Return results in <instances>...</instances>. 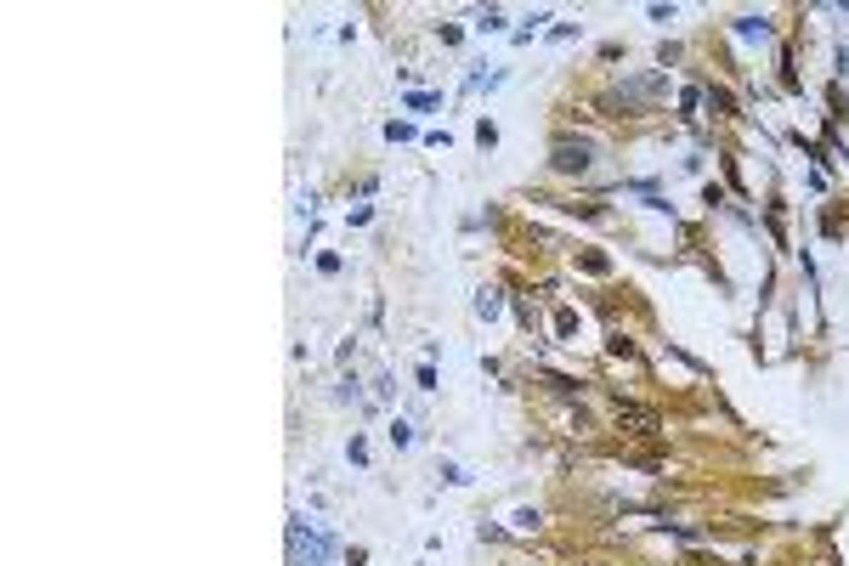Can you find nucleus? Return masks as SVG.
<instances>
[{"label":"nucleus","mask_w":849,"mask_h":566,"mask_svg":"<svg viewBox=\"0 0 849 566\" xmlns=\"http://www.w3.org/2000/svg\"><path fill=\"white\" fill-rule=\"evenodd\" d=\"M510 527H516V532H533V527H538V510H527V504H521V510L510 515Z\"/></svg>","instance_id":"6"},{"label":"nucleus","mask_w":849,"mask_h":566,"mask_svg":"<svg viewBox=\"0 0 849 566\" xmlns=\"http://www.w3.org/2000/svg\"><path fill=\"white\" fill-rule=\"evenodd\" d=\"M289 550H295V566H323L334 555V538L328 532H311L306 515H289Z\"/></svg>","instance_id":"1"},{"label":"nucleus","mask_w":849,"mask_h":566,"mask_svg":"<svg viewBox=\"0 0 849 566\" xmlns=\"http://www.w3.org/2000/svg\"><path fill=\"white\" fill-rule=\"evenodd\" d=\"M442 476H448L453 487H464V482H470V470H464V465H442Z\"/></svg>","instance_id":"10"},{"label":"nucleus","mask_w":849,"mask_h":566,"mask_svg":"<svg viewBox=\"0 0 849 566\" xmlns=\"http://www.w3.org/2000/svg\"><path fill=\"white\" fill-rule=\"evenodd\" d=\"M589 164H595V142H583V136L578 142H555V170L572 176V170H589Z\"/></svg>","instance_id":"2"},{"label":"nucleus","mask_w":849,"mask_h":566,"mask_svg":"<svg viewBox=\"0 0 849 566\" xmlns=\"http://www.w3.org/2000/svg\"><path fill=\"white\" fill-rule=\"evenodd\" d=\"M736 34H748V40L759 34V40H770V23H765V17H736Z\"/></svg>","instance_id":"3"},{"label":"nucleus","mask_w":849,"mask_h":566,"mask_svg":"<svg viewBox=\"0 0 849 566\" xmlns=\"http://www.w3.org/2000/svg\"><path fill=\"white\" fill-rule=\"evenodd\" d=\"M476 29H487V34H498V29H504V11H481V23H476Z\"/></svg>","instance_id":"7"},{"label":"nucleus","mask_w":849,"mask_h":566,"mask_svg":"<svg viewBox=\"0 0 849 566\" xmlns=\"http://www.w3.org/2000/svg\"><path fill=\"white\" fill-rule=\"evenodd\" d=\"M476 318H498V289H476Z\"/></svg>","instance_id":"4"},{"label":"nucleus","mask_w":849,"mask_h":566,"mask_svg":"<svg viewBox=\"0 0 849 566\" xmlns=\"http://www.w3.org/2000/svg\"><path fill=\"white\" fill-rule=\"evenodd\" d=\"M391 442H396V448H408V442H413V430H408L402 419H391Z\"/></svg>","instance_id":"8"},{"label":"nucleus","mask_w":849,"mask_h":566,"mask_svg":"<svg viewBox=\"0 0 849 566\" xmlns=\"http://www.w3.org/2000/svg\"><path fill=\"white\" fill-rule=\"evenodd\" d=\"M386 136H391V142H408V136H413V125H402V119H391V125H386Z\"/></svg>","instance_id":"9"},{"label":"nucleus","mask_w":849,"mask_h":566,"mask_svg":"<svg viewBox=\"0 0 849 566\" xmlns=\"http://www.w3.org/2000/svg\"><path fill=\"white\" fill-rule=\"evenodd\" d=\"M708 108H713V113H719V119H736V102H730V96H725V91H708Z\"/></svg>","instance_id":"5"}]
</instances>
